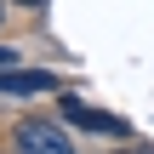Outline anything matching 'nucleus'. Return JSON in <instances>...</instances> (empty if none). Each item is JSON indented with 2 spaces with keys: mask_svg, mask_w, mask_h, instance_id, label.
<instances>
[{
  "mask_svg": "<svg viewBox=\"0 0 154 154\" xmlns=\"http://www.w3.org/2000/svg\"><path fill=\"white\" fill-rule=\"evenodd\" d=\"M17 154H74V137L51 120H23L17 126Z\"/></svg>",
  "mask_w": 154,
  "mask_h": 154,
  "instance_id": "nucleus-1",
  "label": "nucleus"
},
{
  "mask_svg": "<svg viewBox=\"0 0 154 154\" xmlns=\"http://www.w3.org/2000/svg\"><path fill=\"white\" fill-rule=\"evenodd\" d=\"M63 120H69V126H80V131L126 137V120H114V114H103V109H86V103H80V97H69V91H63Z\"/></svg>",
  "mask_w": 154,
  "mask_h": 154,
  "instance_id": "nucleus-2",
  "label": "nucleus"
},
{
  "mask_svg": "<svg viewBox=\"0 0 154 154\" xmlns=\"http://www.w3.org/2000/svg\"><path fill=\"white\" fill-rule=\"evenodd\" d=\"M34 91H57V80L34 69H0V97H34Z\"/></svg>",
  "mask_w": 154,
  "mask_h": 154,
  "instance_id": "nucleus-3",
  "label": "nucleus"
},
{
  "mask_svg": "<svg viewBox=\"0 0 154 154\" xmlns=\"http://www.w3.org/2000/svg\"><path fill=\"white\" fill-rule=\"evenodd\" d=\"M0 69H17V51L11 46H0Z\"/></svg>",
  "mask_w": 154,
  "mask_h": 154,
  "instance_id": "nucleus-4",
  "label": "nucleus"
},
{
  "mask_svg": "<svg viewBox=\"0 0 154 154\" xmlns=\"http://www.w3.org/2000/svg\"><path fill=\"white\" fill-rule=\"evenodd\" d=\"M17 6H29V11H40V6H46V0H17Z\"/></svg>",
  "mask_w": 154,
  "mask_h": 154,
  "instance_id": "nucleus-5",
  "label": "nucleus"
},
{
  "mask_svg": "<svg viewBox=\"0 0 154 154\" xmlns=\"http://www.w3.org/2000/svg\"><path fill=\"white\" fill-rule=\"evenodd\" d=\"M0 17H6V0H0Z\"/></svg>",
  "mask_w": 154,
  "mask_h": 154,
  "instance_id": "nucleus-6",
  "label": "nucleus"
}]
</instances>
